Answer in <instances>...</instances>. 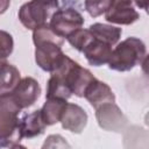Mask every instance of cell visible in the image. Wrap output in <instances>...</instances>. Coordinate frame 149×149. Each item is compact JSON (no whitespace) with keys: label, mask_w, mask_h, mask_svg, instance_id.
<instances>
[{"label":"cell","mask_w":149,"mask_h":149,"mask_svg":"<svg viewBox=\"0 0 149 149\" xmlns=\"http://www.w3.org/2000/svg\"><path fill=\"white\" fill-rule=\"evenodd\" d=\"M10 5V0H0V14H3Z\"/></svg>","instance_id":"cell-20"},{"label":"cell","mask_w":149,"mask_h":149,"mask_svg":"<svg viewBox=\"0 0 149 149\" xmlns=\"http://www.w3.org/2000/svg\"><path fill=\"white\" fill-rule=\"evenodd\" d=\"M139 17V13L133 7V0H111L105 12V19L116 24H132Z\"/></svg>","instance_id":"cell-9"},{"label":"cell","mask_w":149,"mask_h":149,"mask_svg":"<svg viewBox=\"0 0 149 149\" xmlns=\"http://www.w3.org/2000/svg\"><path fill=\"white\" fill-rule=\"evenodd\" d=\"M146 45L136 37H128L112 49L108 66L115 71H129L146 58Z\"/></svg>","instance_id":"cell-4"},{"label":"cell","mask_w":149,"mask_h":149,"mask_svg":"<svg viewBox=\"0 0 149 149\" xmlns=\"http://www.w3.org/2000/svg\"><path fill=\"white\" fill-rule=\"evenodd\" d=\"M95 118L99 126L109 132H122L127 125V118L115 102H106L97 107Z\"/></svg>","instance_id":"cell-7"},{"label":"cell","mask_w":149,"mask_h":149,"mask_svg":"<svg viewBox=\"0 0 149 149\" xmlns=\"http://www.w3.org/2000/svg\"><path fill=\"white\" fill-rule=\"evenodd\" d=\"M45 123L42 120L41 115V109L34 111L33 113L26 115L21 121H20V133L21 137H34L44 132Z\"/></svg>","instance_id":"cell-13"},{"label":"cell","mask_w":149,"mask_h":149,"mask_svg":"<svg viewBox=\"0 0 149 149\" xmlns=\"http://www.w3.org/2000/svg\"><path fill=\"white\" fill-rule=\"evenodd\" d=\"M65 105H66V100L63 99H56V98L47 99L45 104L41 109L42 120L45 123V126H51L59 122Z\"/></svg>","instance_id":"cell-14"},{"label":"cell","mask_w":149,"mask_h":149,"mask_svg":"<svg viewBox=\"0 0 149 149\" xmlns=\"http://www.w3.org/2000/svg\"><path fill=\"white\" fill-rule=\"evenodd\" d=\"M88 29L91 30V33L95 37L102 40L104 42L111 44L112 47L118 43V41L120 40V36L122 34V29L121 28L114 27V26H109V24H105V23L91 24Z\"/></svg>","instance_id":"cell-16"},{"label":"cell","mask_w":149,"mask_h":149,"mask_svg":"<svg viewBox=\"0 0 149 149\" xmlns=\"http://www.w3.org/2000/svg\"><path fill=\"white\" fill-rule=\"evenodd\" d=\"M21 108L9 93L0 95V146L16 147L22 140L19 114Z\"/></svg>","instance_id":"cell-3"},{"label":"cell","mask_w":149,"mask_h":149,"mask_svg":"<svg viewBox=\"0 0 149 149\" xmlns=\"http://www.w3.org/2000/svg\"><path fill=\"white\" fill-rule=\"evenodd\" d=\"M40 93L41 87L37 80L31 77H24L20 79V81L16 84V86L9 94L22 109L34 105L40 97Z\"/></svg>","instance_id":"cell-8"},{"label":"cell","mask_w":149,"mask_h":149,"mask_svg":"<svg viewBox=\"0 0 149 149\" xmlns=\"http://www.w3.org/2000/svg\"><path fill=\"white\" fill-rule=\"evenodd\" d=\"M59 122L62 123V127L64 129L70 130L71 133L79 134L84 130L87 123V114L80 106L66 102Z\"/></svg>","instance_id":"cell-10"},{"label":"cell","mask_w":149,"mask_h":149,"mask_svg":"<svg viewBox=\"0 0 149 149\" xmlns=\"http://www.w3.org/2000/svg\"><path fill=\"white\" fill-rule=\"evenodd\" d=\"M84 97L91 104V106L94 107V109L106 102H115V95L111 87L97 78L88 84L84 92Z\"/></svg>","instance_id":"cell-11"},{"label":"cell","mask_w":149,"mask_h":149,"mask_svg":"<svg viewBox=\"0 0 149 149\" xmlns=\"http://www.w3.org/2000/svg\"><path fill=\"white\" fill-rule=\"evenodd\" d=\"M81 52H84V56L91 65L100 66L105 63H108L112 54V45L93 35L92 40L83 49Z\"/></svg>","instance_id":"cell-12"},{"label":"cell","mask_w":149,"mask_h":149,"mask_svg":"<svg viewBox=\"0 0 149 149\" xmlns=\"http://www.w3.org/2000/svg\"><path fill=\"white\" fill-rule=\"evenodd\" d=\"M13 47L14 42L12 35L5 30H0V68L7 63V58L12 54Z\"/></svg>","instance_id":"cell-18"},{"label":"cell","mask_w":149,"mask_h":149,"mask_svg":"<svg viewBox=\"0 0 149 149\" xmlns=\"http://www.w3.org/2000/svg\"><path fill=\"white\" fill-rule=\"evenodd\" d=\"M93 34L91 33L90 29H83L79 28L77 30H74L72 34H70L66 40L68 42L78 51H83V49L88 44V42L92 40Z\"/></svg>","instance_id":"cell-17"},{"label":"cell","mask_w":149,"mask_h":149,"mask_svg":"<svg viewBox=\"0 0 149 149\" xmlns=\"http://www.w3.org/2000/svg\"><path fill=\"white\" fill-rule=\"evenodd\" d=\"M83 24V15L72 8L55 10L49 22V27L51 28V30L62 38H66L74 30L81 28Z\"/></svg>","instance_id":"cell-6"},{"label":"cell","mask_w":149,"mask_h":149,"mask_svg":"<svg viewBox=\"0 0 149 149\" xmlns=\"http://www.w3.org/2000/svg\"><path fill=\"white\" fill-rule=\"evenodd\" d=\"M20 71L12 64L6 63L0 68V95L10 93L20 81Z\"/></svg>","instance_id":"cell-15"},{"label":"cell","mask_w":149,"mask_h":149,"mask_svg":"<svg viewBox=\"0 0 149 149\" xmlns=\"http://www.w3.org/2000/svg\"><path fill=\"white\" fill-rule=\"evenodd\" d=\"M33 41L35 44V61L44 71H54L64 59L62 51L64 40L55 34L49 24H43L34 29Z\"/></svg>","instance_id":"cell-2"},{"label":"cell","mask_w":149,"mask_h":149,"mask_svg":"<svg viewBox=\"0 0 149 149\" xmlns=\"http://www.w3.org/2000/svg\"><path fill=\"white\" fill-rule=\"evenodd\" d=\"M109 3L111 0H85V9L91 16L97 17L108 9Z\"/></svg>","instance_id":"cell-19"},{"label":"cell","mask_w":149,"mask_h":149,"mask_svg":"<svg viewBox=\"0 0 149 149\" xmlns=\"http://www.w3.org/2000/svg\"><path fill=\"white\" fill-rule=\"evenodd\" d=\"M134 1H135V3H136L137 7L144 9V10L148 9V0H134Z\"/></svg>","instance_id":"cell-21"},{"label":"cell","mask_w":149,"mask_h":149,"mask_svg":"<svg viewBox=\"0 0 149 149\" xmlns=\"http://www.w3.org/2000/svg\"><path fill=\"white\" fill-rule=\"evenodd\" d=\"M58 8V0H30L19 10L20 22L28 29L43 26Z\"/></svg>","instance_id":"cell-5"},{"label":"cell","mask_w":149,"mask_h":149,"mask_svg":"<svg viewBox=\"0 0 149 149\" xmlns=\"http://www.w3.org/2000/svg\"><path fill=\"white\" fill-rule=\"evenodd\" d=\"M95 77L87 69L65 55L62 63L51 71L47 86V99L56 98L68 100L72 94L84 97L88 84Z\"/></svg>","instance_id":"cell-1"}]
</instances>
